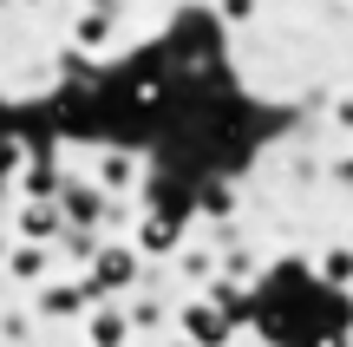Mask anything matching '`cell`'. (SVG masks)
<instances>
[{
    "instance_id": "cell-8",
    "label": "cell",
    "mask_w": 353,
    "mask_h": 347,
    "mask_svg": "<svg viewBox=\"0 0 353 347\" xmlns=\"http://www.w3.org/2000/svg\"><path fill=\"white\" fill-rule=\"evenodd\" d=\"M85 347H131V328H125L118 301H92L85 308Z\"/></svg>"
},
{
    "instance_id": "cell-1",
    "label": "cell",
    "mask_w": 353,
    "mask_h": 347,
    "mask_svg": "<svg viewBox=\"0 0 353 347\" xmlns=\"http://www.w3.org/2000/svg\"><path fill=\"white\" fill-rule=\"evenodd\" d=\"M85 288H92V301L125 295V288H144L138 249H131V243H99V256H92V269H85Z\"/></svg>"
},
{
    "instance_id": "cell-5",
    "label": "cell",
    "mask_w": 353,
    "mask_h": 347,
    "mask_svg": "<svg viewBox=\"0 0 353 347\" xmlns=\"http://www.w3.org/2000/svg\"><path fill=\"white\" fill-rule=\"evenodd\" d=\"M138 157H125V151H99V157H92V190H99V197H131V190H138Z\"/></svg>"
},
{
    "instance_id": "cell-10",
    "label": "cell",
    "mask_w": 353,
    "mask_h": 347,
    "mask_svg": "<svg viewBox=\"0 0 353 347\" xmlns=\"http://www.w3.org/2000/svg\"><path fill=\"white\" fill-rule=\"evenodd\" d=\"M59 170L46 164V157H33V164H20V204H52V197H59Z\"/></svg>"
},
{
    "instance_id": "cell-18",
    "label": "cell",
    "mask_w": 353,
    "mask_h": 347,
    "mask_svg": "<svg viewBox=\"0 0 353 347\" xmlns=\"http://www.w3.org/2000/svg\"><path fill=\"white\" fill-rule=\"evenodd\" d=\"M0 7H7V0H0Z\"/></svg>"
},
{
    "instance_id": "cell-3",
    "label": "cell",
    "mask_w": 353,
    "mask_h": 347,
    "mask_svg": "<svg viewBox=\"0 0 353 347\" xmlns=\"http://www.w3.org/2000/svg\"><path fill=\"white\" fill-rule=\"evenodd\" d=\"M52 269H59V256H52V249H39V243H7V262H0V275H7V282H20V288L52 282Z\"/></svg>"
},
{
    "instance_id": "cell-14",
    "label": "cell",
    "mask_w": 353,
    "mask_h": 347,
    "mask_svg": "<svg viewBox=\"0 0 353 347\" xmlns=\"http://www.w3.org/2000/svg\"><path fill=\"white\" fill-rule=\"evenodd\" d=\"M223 20L229 26H249L255 20V0H223Z\"/></svg>"
},
{
    "instance_id": "cell-11",
    "label": "cell",
    "mask_w": 353,
    "mask_h": 347,
    "mask_svg": "<svg viewBox=\"0 0 353 347\" xmlns=\"http://www.w3.org/2000/svg\"><path fill=\"white\" fill-rule=\"evenodd\" d=\"M314 275L327 288H353V249L347 243H334V249H321V262H314Z\"/></svg>"
},
{
    "instance_id": "cell-9",
    "label": "cell",
    "mask_w": 353,
    "mask_h": 347,
    "mask_svg": "<svg viewBox=\"0 0 353 347\" xmlns=\"http://www.w3.org/2000/svg\"><path fill=\"white\" fill-rule=\"evenodd\" d=\"M65 39H72V46L79 52H112L118 46V20H112V13H72V26H65Z\"/></svg>"
},
{
    "instance_id": "cell-17",
    "label": "cell",
    "mask_w": 353,
    "mask_h": 347,
    "mask_svg": "<svg viewBox=\"0 0 353 347\" xmlns=\"http://www.w3.org/2000/svg\"><path fill=\"white\" fill-rule=\"evenodd\" d=\"M347 249H353V230H347Z\"/></svg>"
},
{
    "instance_id": "cell-16",
    "label": "cell",
    "mask_w": 353,
    "mask_h": 347,
    "mask_svg": "<svg viewBox=\"0 0 353 347\" xmlns=\"http://www.w3.org/2000/svg\"><path fill=\"white\" fill-rule=\"evenodd\" d=\"M20 7H46V0H20Z\"/></svg>"
},
{
    "instance_id": "cell-13",
    "label": "cell",
    "mask_w": 353,
    "mask_h": 347,
    "mask_svg": "<svg viewBox=\"0 0 353 347\" xmlns=\"http://www.w3.org/2000/svg\"><path fill=\"white\" fill-rule=\"evenodd\" d=\"M327 118H334V131H347V138H353V92H341V99L327 105Z\"/></svg>"
},
{
    "instance_id": "cell-2",
    "label": "cell",
    "mask_w": 353,
    "mask_h": 347,
    "mask_svg": "<svg viewBox=\"0 0 353 347\" xmlns=\"http://www.w3.org/2000/svg\"><path fill=\"white\" fill-rule=\"evenodd\" d=\"M131 249H138V262L144 256H176L183 249V210H144L138 230H131Z\"/></svg>"
},
{
    "instance_id": "cell-6",
    "label": "cell",
    "mask_w": 353,
    "mask_h": 347,
    "mask_svg": "<svg viewBox=\"0 0 353 347\" xmlns=\"http://www.w3.org/2000/svg\"><path fill=\"white\" fill-rule=\"evenodd\" d=\"M33 308L52 315V321H72V315L92 308V288H85V282H39V288H33Z\"/></svg>"
},
{
    "instance_id": "cell-7",
    "label": "cell",
    "mask_w": 353,
    "mask_h": 347,
    "mask_svg": "<svg viewBox=\"0 0 353 347\" xmlns=\"http://www.w3.org/2000/svg\"><path fill=\"white\" fill-rule=\"evenodd\" d=\"M13 236H20V243L52 249V243L65 236V223H59V210H52V204H20V210H13Z\"/></svg>"
},
{
    "instance_id": "cell-4",
    "label": "cell",
    "mask_w": 353,
    "mask_h": 347,
    "mask_svg": "<svg viewBox=\"0 0 353 347\" xmlns=\"http://www.w3.org/2000/svg\"><path fill=\"white\" fill-rule=\"evenodd\" d=\"M176 335H183V347H223L229 321L210 308V301H183V308H176Z\"/></svg>"
},
{
    "instance_id": "cell-15",
    "label": "cell",
    "mask_w": 353,
    "mask_h": 347,
    "mask_svg": "<svg viewBox=\"0 0 353 347\" xmlns=\"http://www.w3.org/2000/svg\"><path fill=\"white\" fill-rule=\"evenodd\" d=\"M0 262H7V230H0Z\"/></svg>"
},
{
    "instance_id": "cell-12",
    "label": "cell",
    "mask_w": 353,
    "mask_h": 347,
    "mask_svg": "<svg viewBox=\"0 0 353 347\" xmlns=\"http://www.w3.org/2000/svg\"><path fill=\"white\" fill-rule=\"evenodd\" d=\"M176 275H196V282H216V256H210V249H176Z\"/></svg>"
}]
</instances>
